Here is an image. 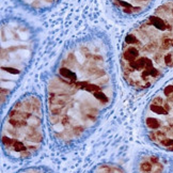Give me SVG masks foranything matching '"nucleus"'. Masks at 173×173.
<instances>
[{"label": "nucleus", "mask_w": 173, "mask_h": 173, "mask_svg": "<svg viewBox=\"0 0 173 173\" xmlns=\"http://www.w3.org/2000/svg\"><path fill=\"white\" fill-rule=\"evenodd\" d=\"M114 96L113 77L99 47L83 44L67 53L46 85L47 120L56 144L70 149L85 140Z\"/></svg>", "instance_id": "obj_1"}, {"label": "nucleus", "mask_w": 173, "mask_h": 173, "mask_svg": "<svg viewBox=\"0 0 173 173\" xmlns=\"http://www.w3.org/2000/svg\"><path fill=\"white\" fill-rule=\"evenodd\" d=\"M44 138V109L41 97L32 93L22 95L3 120V153L14 161L30 159L41 151Z\"/></svg>", "instance_id": "obj_2"}, {"label": "nucleus", "mask_w": 173, "mask_h": 173, "mask_svg": "<svg viewBox=\"0 0 173 173\" xmlns=\"http://www.w3.org/2000/svg\"><path fill=\"white\" fill-rule=\"evenodd\" d=\"M143 126L150 142L173 152V81L150 101L143 114Z\"/></svg>", "instance_id": "obj_3"}, {"label": "nucleus", "mask_w": 173, "mask_h": 173, "mask_svg": "<svg viewBox=\"0 0 173 173\" xmlns=\"http://www.w3.org/2000/svg\"><path fill=\"white\" fill-rule=\"evenodd\" d=\"M90 173H126L125 170L116 164H97Z\"/></svg>", "instance_id": "obj_4"}, {"label": "nucleus", "mask_w": 173, "mask_h": 173, "mask_svg": "<svg viewBox=\"0 0 173 173\" xmlns=\"http://www.w3.org/2000/svg\"><path fill=\"white\" fill-rule=\"evenodd\" d=\"M16 173H53L46 167H28Z\"/></svg>", "instance_id": "obj_5"}]
</instances>
